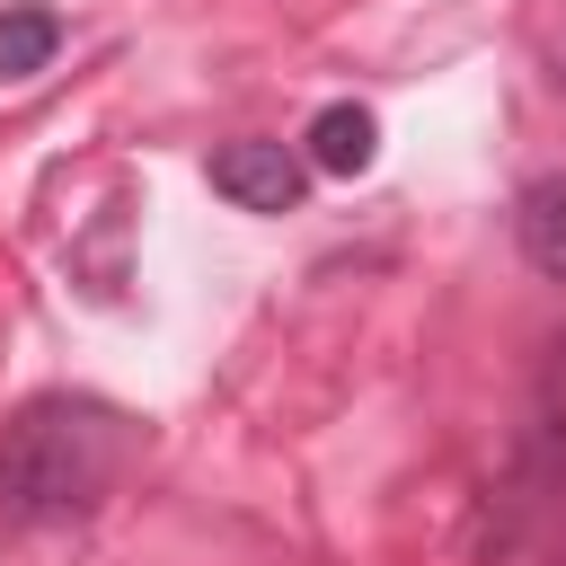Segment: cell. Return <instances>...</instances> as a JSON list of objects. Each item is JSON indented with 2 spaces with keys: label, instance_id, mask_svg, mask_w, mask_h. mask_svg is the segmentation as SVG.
Returning a JSON list of instances; mask_svg holds the SVG:
<instances>
[{
  "label": "cell",
  "instance_id": "6da1fadb",
  "mask_svg": "<svg viewBox=\"0 0 566 566\" xmlns=\"http://www.w3.org/2000/svg\"><path fill=\"white\" fill-rule=\"evenodd\" d=\"M124 469V416L97 398H35L0 433V504L18 522H71L88 513Z\"/></svg>",
  "mask_w": 566,
  "mask_h": 566
},
{
  "label": "cell",
  "instance_id": "7a4b0ae2",
  "mask_svg": "<svg viewBox=\"0 0 566 566\" xmlns=\"http://www.w3.org/2000/svg\"><path fill=\"white\" fill-rule=\"evenodd\" d=\"M212 195H230L239 212H292L310 195V159L283 142H221L212 150Z\"/></svg>",
  "mask_w": 566,
  "mask_h": 566
},
{
  "label": "cell",
  "instance_id": "3957f363",
  "mask_svg": "<svg viewBox=\"0 0 566 566\" xmlns=\"http://www.w3.org/2000/svg\"><path fill=\"white\" fill-rule=\"evenodd\" d=\"M371 159H380V124H371V106L336 97V106L310 115V168H318V177H363Z\"/></svg>",
  "mask_w": 566,
  "mask_h": 566
},
{
  "label": "cell",
  "instance_id": "277c9868",
  "mask_svg": "<svg viewBox=\"0 0 566 566\" xmlns=\"http://www.w3.org/2000/svg\"><path fill=\"white\" fill-rule=\"evenodd\" d=\"M513 239H522V256H531L548 283H566V168L522 186V203H513Z\"/></svg>",
  "mask_w": 566,
  "mask_h": 566
},
{
  "label": "cell",
  "instance_id": "5b68a950",
  "mask_svg": "<svg viewBox=\"0 0 566 566\" xmlns=\"http://www.w3.org/2000/svg\"><path fill=\"white\" fill-rule=\"evenodd\" d=\"M62 44V18L53 9H9L0 18V80H35Z\"/></svg>",
  "mask_w": 566,
  "mask_h": 566
}]
</instances>
